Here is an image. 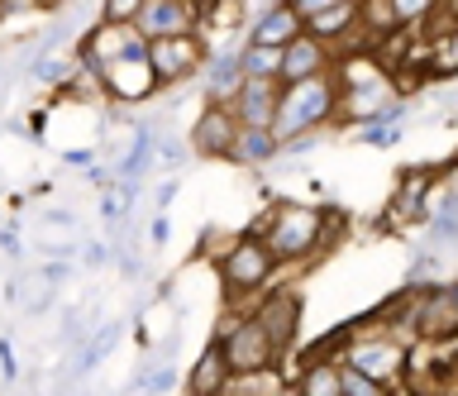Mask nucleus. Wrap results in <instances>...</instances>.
<instances>
[{
	"instance_id": "obj_1",
	"label": "nucleus",
	"mask_w": 458,
	"mask_h": 396,
	"mask_svg": "<svg viewBox=\"0 0 458 396\" xmlns=\"http://www.w3.org/2000/svg\"><path fill=\"white\" fill-rule=\"evenodd\" d=\"M249 234L272 253V263H296V258H310L315 244H325V215L315 206L282 201L277 210H263L258 230Z\"/></svg>"
},
{
	"instance_id": "obj_2",
	"label": "nucleus",
	"mask_w": 458,
	"mask_h": 396,
	"mask_svg": "<svg viewBox=\"0 0 458 396\" xmlns=\"http://www.w3.org/2000/svg\"><path fill=\"white\" fill-rule=\"evenodd\" d=\"M339 110V87L335 77H310V81H292V87L277 91V115H272V134L277 144L296 134H310L320 130L325 120H335Z\"/></svg>"
},
{
	"instance_id": "obj_3",
	"label": "nucleus",
	"mask_w": 458,
	"mask_h": 396,
	"mask_svg": "<svg viewBox=\"0 0 458 396\" xmlns=\"http://www.w3.org/2000/svg\"><path fill=\"white\" fill-rule=\"evenodd\" d=\"M81 67H91V72H100V67H114V63H134V58H148V44H143V34L134 29V24H110V20H96L91 29L81 34L77 53H72Z\"/></svg>"
},
{
	"instance_id": "obj_4",
	"label": "nucleus",
	"mask_w": 458,
	"mask_h": 396,
	"mask_svg": "<svg viewBox=\"0 0 458 396\" xmlns=\"http://www.w3.org/2000/svg\"><path fill=\"white\" fill-rule=\"evenodd\" d=\"M206 34H177V38H157V44H148V72L157 81V91H167V87H182L186 77H196L200 72V63H206Z\"/></svg>"
},
{
	"instance_id": "obj_5",
	"label": "nucleus",
	"mask_w": 458,
	"mask_h": 396,
	"mask_svg": "<svg viewBox=\"0 0 458 396\" xmlns=\"http://www.w3.org/2000/svg\"><path fill=\"white\" fill-rule=\"evenodd\" d=\"M272 253L258 244L253 234H243L234 249L220 258V282H225V291L229 296H249V291H263L267 282H272Z\"/></svg>"
},
{
	"instance_id": "obj_6",
	"label": "nucleus",
	"mask_w": 458,
	"mask_h": 396,
	"mask_svg": "<svg viewBox=\"0 0 458 396\" xmlns=\"http://www.w3.org/2000/svg\"><path fill=\"white\" fill-rule=\"evenodd\" d=\"M220 353H225L229 377H258V373H267V367L282 358V353L267 344V334L258 330L253 320H239L234 330L220 339Z\"/></svg>"
},
{
	"instance_id": "obj_7",
	"label": "nucleus",
	"mask_w": 458,
	"mask_h": 396,
	"mask_svg": "<svg viewBox=\"0 0 458 396\" xmlns=\"http://www.w3.org/2000/svg\"><path fill=\"white\" fill-rule=\"evenodd\" d=\"M196 24H200V0H143V10L134 15V29L143 34V44L196 34Z\"/></svg>"
},
{
	"instance_id": "obj_8",
	"label": "nucleus",
	"mask_w": 458,
	"mask_h": 396,
	"mask_svg": "<svg viewBox=\"0 0 458 396\" xmlns=\"http://www.w3.org/2000/svg\"><path fill=\"white\" fill-rule=\"evenodd\" d=\"M339 358H344V367L382 382V387L406 373V349L392 344V339H349V349H344Z\"/></svg>"
},
{
	"instance_id": "obj_9",
	"label": "nucleus",
	"mask_w": 458,
	"mask_h": 396,
	"mask_svg": "<svg viewBox=\"0 0 458 396\" xmlns=\"http://www.w3.org/2000/svg\"><path fill=\"white\" fill-rule=\"evenodd\" d=\"M406 320H415L420 339L458 334V277H454V282H439V287H429L425 296H415Z\"/></svg>"
},
{
	"instance_id": "obj_10",
	"label": "nucleus",
	"mask_w": 458,
	"mask_h": 396,
	"mask_svg": "<svg viewBox=\"0 0 458 396\" xmlns=\"http://www.w3.org/2000/svg\"><path fill=\"white\" fill-rule=\"evenodd\" d=\"M253 324L267 334L272 349L286 353V349H292V339L301 334V296L272 287V296H263V306L253 310Z\"/></svg>"
},
{
	"instance_id": "obj_11",
	"label": "nucleus",
	"mask_w": 458,
	"mask_h": 396,
	"mask_svg": "<svg viewBox=\"0 0 458 396\" xmlns=\"http://www.w3.org/2000/svg\"><path fill=\"white\" fill-rule=\"evenodd\" d=\"M277 91L282 81H263V77H243L234 101H229V115H234L239 130H272V115H277Z\"/></svg>"
},
{
	"instance_id": "obj_12",
	"label": "nucleus",
	"mask_w": 458,
	"mask_h": 396,
	"mask_svg": "<svg viewBox=\"0 0 458 396\" xmlns=\"http://www.w3.org/2000/svg\"><path fill=\"white\" fill-rule=\"evenodd\" d=\"M329 72H335V48H325L320 38L296 34L292 44L282 48V72H277L282 87H292V81H310V77H329Z\"/></svg>"
},
{
	"instance_id": "obj_13",
	"label": "nucleus",
	"mask_w": 458,
	"mask_h": 396,
	"mask_svg": "<svg viewBox=\"0 0 458 396\" xmlns=\"http://www.w3.org/2000/svg\"><path fill=\"white\" fill-rule=\"evenodd\" d=\"M234 139H239V124L229 115V105L206 101V110H200L196 124H191V148L200 158H229V153H234Z\"/></svg>"
},
{
	"instance_id": "obj_14",
	"label": "nucleus",
	"mask_w": 458,
	"mask_h": 396,
	"mask_svg": "<svg viewBox=\"0 0 458 396\" xmlns=\"http://www.w3.org/2000/svg\"><path fill=\"white\" fill-rule=\"evenodd\" d=\"M420 72L435 81L458 77V24L429 20L420 29Z\"/></svg>"
},
{
	"instance_id": "obj_15",
	"label": "nucleus",
	"mask_w": 458,
	"mask_h": 396,
	"mask_svg": "<svg viewBox=\"0 0 458 396\" xmlns=\"http://www.w3.org/2000/svg\"><path fill=\"white\" fill-rule=\"evenodd\" d=\"M296 34H306V24L296 20V10L286 0H267L249 24V44H258V48H286Z\"/></svg>"
},
{
	"instance_id": "obj_16",
	"label": "nucleus",
	"mask_w": 458,
	"mask_h": 396,
	"mask_svg": "<svg viewBox=\"0 0 458 396\" xmlns=\"http://www.w3.org/2000/svg\"><path fill=\"white\" fill-rule=\"evenodd\" d=\"M96 81H100V91H106V96H114V101H129V105H134V101H148V96L157 91V81H153V72H148V63H143V58L100 67Z\"/></svg>"
},
{
	"instance_id": "obj_17",
	"label": "nucleus",
	"mask_w": 458,
	"mask_h": 396,
	"mask_svg": "<svg viewBox=\"0 0 458 396\" xmlns=\"http://www.w3.org/2000/svg\"><path fill=\"white\" fill-rule=\"evenodd\" d=\"M200 81H206V101H220L229 105L243 81V63H239V48H210L206 63H200Z\"/></svg>"
},
{
	"instance_id": "obj_18",
	"label": "nucleus",
	"mask_w": 458,
	"mask_h": 396,
	"mask_svg": "<svg viewBox=\"0 0 458 396\" xmlns=\"http://www.w3.org/2000/svg\"><path fill=\"white\" fill-rule=\"evenodd\" d=\"M306 34L320 38L325 48L344 44L349 34H358V0H344V5H329V10H320V15H310L306 20Z\"/></svg>"
},
{
	"instance_id": "obj_19",
	"label": "nucleus",
	"mask_w": 458,
	"mask_h": 396,
	"mask_svg": "<svg viewBox=\"0 0 458 396\" xmlns=\"http://www.w3.org/2000/svg\"><path fill=\"white\" fill-rule=\"evenodd\" d=\"M229 382H234V377H229L225 353H220V339H215V344L196 358V367H191V396H220Z\"/></svg>"
},
{
	"instance_id": "obj_20",
	"label": "nucleus",
	"mask_w": 458,
	"mask_h": 396,
	"mask_svg": "<svg viewBox=\"0 0 458 396\" xmlns=\"http://www.w3.org/2000/svg\"><path fill=\"white\" fill-rule=\"evenodd\" d=\"M277 153H282V144H277V134H272V130H239L229 158L243 163V167H258V163H272Z\"/></svg>"
},
{
	"instance_id": "obj_21",
	"label": "nucleus",
	"mask_w": 458,
	"mask_h": 396,
	"mask_svg": "<svg viewBox=\"0 0 458 396\" xmlns=\"http://www.w3.org/2000/svg\"><path fill=\"white\" fill-rule=\"evenodd\" d=\"M296 396H339V363H325V358H310L301 367V387Z\"/></svg>"
},
{
	"instance_id": "obj_22",
	"label": "nucleus",
	"mask_w": 458,
	"mask_h": 396,
	"mask_svg": "<svg viewBox=\"0 0 458 396\" xmlns=\"http://www.w3.org/2000/svg\"><path fill=\"white\" fill-rule=\"evenodd\" d=\"M239 24H243V0H200V24H196V34L239 29Z\"/></svg>"
},
{
	"instance_id": "obj_23",
	"label": "nucleus",
	"mask_w": 458,
	"mask_h": 396,
	"mask_svg": "<svg viewBox=\"0 0 458 396\" xmlns=\"http://www.w3.org/2000/svg\"><path fill=\"white\" fill-rule=\"evenodd\" d=\"M239 63H243V77L277 81V72H282V48H258V44H243V48H239Z\"/></svg>"
},
{
	"instance_id": "obj_24",
	"label": "nucleus",
	"mask_w": 458,
	"mask_h": 396,
	"mask_svg": "<svg viewBox=\"0 0 458 396\" xmlns=\"http://www.w3.org/2000/svg\"><path fill=\"white\" fill-rule=\"evenodd\" d=\"M386 10H392L396 29H425L435 20V0H386Z\"/></svg>"
},
{
	"instance_id": "obj_25",
	"label": "nucleus",
	"mask_w": 458,
	"mask_h": 396,
	"mask_svg": "<svg viewBox=\"0 0 458 396\" xmlns=\"http://www.w3.org/2000/svg\"><path fill=\"white\" fill-rule=\"evenodd\" d=\"M339 396H386L382 382H372L363 373H353V367H344L339 363Z\"/></svg>"
},
{
	"instance_id": "obj_26",
	"label": "nucleus",
	"mask_w": 458,
	"mask_h": 396,
	"mask_svg": "<svg viewBox=\"0 0 458 396\" xmlns=\"http://www.w3.org/2000/svg\"><path fill=\"white\" fill-rule=\"evenodd\" d=\"M139 10H143V0H106V5H100V20H110V24H134Z\"/></svg>"
},
{
	"instance_id": "obj_27",
	"label": "nucleus",
	"mask_w": 458,
	"mask_h": 396,
	"mask_svg": "<svg viewBox=\"0 0 458 396\" xmlns=\"http://www.w3.org/2000/svg\"><path fill=\"white\" fill-rule=\"evenodd\" d=\"M286 5L296 10V20L306 24L310 15H320V10H329V5H344V0H286Z\"/></svg>"
},
{
	"instance_id": "obj_28",
	"label": "nucleus",
	"mask_w": 458,
	"mask_h": 396,
	"mask_svg": "<svg viewBox=\"0 0 458 396\" xmlns=\"http://www.w3.org/2000/svg\"><path fill=\"white\" fill-rule=\"evenodd\" d=\"M401 130H392V124H372V130L363 134V144H396Z\"/></svg>"
},
{
	"instance_id": "obj_29",
	"label": "nucleus",
	"mask_w": 458,
	"mask_h": 396,
	"mask_svg": "<svg viewBox=\"0 0 458 396\" xmlns=\"http://www.w3.org/2000/svg\"><path fill=\"white\" fill-rule=\"evenodd\" d=\"M29 5H34V10H43V15H48V10H63L67 0H29Z\"/></svg>"
},
{
	"instance_id": "obj_30",
	"label": "nucleus",
	"mask_w": 458,
	"mask_h": 396,
	"mask_svg": "<svg viewBox=\"0 0 458 396\" xmlns=\"http://www.w3.org/2000/svg\"><path fill=\"white\" fill-rule=\"evenodd\" d=\"M277 396H296V392H277Z\"/></svg>"
}]
</instances>
